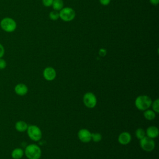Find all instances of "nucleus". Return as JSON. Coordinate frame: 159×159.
<instances>
[{
  "label": "nucleus",
  "instance_id": "nucleus-1",
  "mask_svg": "<svg viewBox=\"0 0 159 159\" xmlns=\"http://www.w3.org/2000/svg\"><path fill=\"white\" fill-rule=\"evenodd\" d=\"M152 100L151 98L147 95H139L135 99V106L136 108L140 111H144L151 107Z\"/></svg>",
  "mask_w": 159,
  "mask_h": 159
},
{
  "label": "nucleus",
  "instance_id": "nucleus-2",
  "mask_svg": "<svg viewBox=\"0 0 159 159\" xmlns=\"http://www.w3.org/2000/svg\"><path fill=\"white\" fill-rule=\"evenodd\" d=\"M24 155L28 159H40L42 155V150L38 145L31 143L25 147Z\"/></svg>",
  "mask_w": 159,
  "mask_h": 159
},
{
  "label": "nucleus",
  "instance_id": "nucleus-3",
  "mask_svg": "<svg viewBox=\"0 0 159 159\" xmlns=\"http://www.w3.org/2000/svg\"><path fill=\"white\" fill-rule=\"evenodd\" d=\"M0 27L4 32L11 33L17 28V24L15 20L11 17H4L0 22Z\"/></svg>",
  "mask_w": 159,
  "mask_h": 159
},
{
  "label": "nucleus",
  "instance_id": "nucleus-4",
  "mask_svg": "<svg viewBox=\"0 0 159 159\" xmlns=\"http://www.w3.org/2000/svg\"><path fill=\"white\" fill-rule=\"evenodd\" d=\"M27 134L29 138L34 142L39 141L42 137V132L41 129L36 125H28L27 129Z\"/></svg>",
  "mask_w": 159,
  "mask_h": 159
},
{
  "label": "nucleus",
  "instance_id": "nucleus-5",
  "mask_svg": "<svg viewBox=\"0 0 159 159\" xmlns=\"http://www.w3.org/2000/svg\"><path fill=\"white\" fill-rule=\"evenodd\" d=\"M76 13L75 10L70 7H63L59 12L60 18L65 22H70L74 19Z\"/></svg>",
  "mask_w": 159,
  "mask_h": 159
},
{
  "label": "nucleus",
  "instance_id": "nucleus-6",
  "mask_svg": "<svg viewBox=\"0 0 159 159\" xmlns=\"http://www.w3.org/2000/svg\"><path fill=\"white\" fill-rule=\"evenodd\" d=\"M97 98L92 92L86 93L83 97V102L84 105L89 109H93L97 104Z\"/></svg>",
  "mask_w": 159,
  "mask_h": 159
},
{
  "label": "nucleus",
  "instance_id": "nucleus-7",
  "mask_svg": "<svg viewBox=\"0 0 159 159\" xmlns=\"http://www.w3.org/2000/svg\"><path fill=\"white\" fill-rule=\"evenodd\" d=\"M140 146L143 151L150 152L154 150L155 147V143L153 139L147 136H145L140 140Z\"/></svg>",
  "mask_w": 159,
  "mask_h": 159
},
{
  "label": "nucleus",
  "instance_id": "nucleus-8",
  "mask_svg": "<svg viewBox=\"0 0 159 159\" xmlns=\"http://www.w3.org/2000/svg\"><path fill=\"white\" fill-rule=\"evenodd\" d=\"M78 137L83 143H88L91 141V132L87 129H81L78 132Z\"/></svg>",
  "mask_w": 159,
  "mask_h": 159
},
{
  "label": "nucleus",
  "instance_id": "nucleus-9",
  "mask_svg": "<svg viewBox=\"0 0 159 159\" xmlns=\"http://www.w3.org/2000/svg\"><path fill=\"white\" fill-rule=\"evenodd\" d=\"M43 76L44 79L47 81H53L55 79L57 76L56 70L53 67L47 66L43 71Z\"/></svg>",
  "mask_w": 159,
  "mask_h": 159
},
{
  "label": "nucleus",
  "instance_id": "nucleus-10",
  "mask_svg": "<svg viewBox=\"0 0 159 159\" xmlns=\"http://www.w3.org/2000/svg\"><path fill=\"white\" fill-rule=\"evenodd\" d=\"M117 140L118 142L121 145H127L132 140L131 134L128 132H122L119 135Z\"/></svg>",
  "mask_w": 159,
  "mask_h": 159
},
{
  "label": "nucleus",
  "instance_id": "nucleus-11",
  "mask_svg": "<svg viewBox=\"0 0 159 159\" xmlns=\"http://www.w3.org/2000/svg\"><path fill=\"white\" fill-rule=\"evenodd\" d=\"M28 91L29 89L27 86L24 83H18L14 87L15 93L20 96H23L27 94Z\"/></svg>",
  "mask_w": 159,
  "mask_h": 159
},
{
  "label": "nucleus",
  "instance_id": "nucleus-12",
  "mask_svg": "<svg viewBox=\"0 0 159 159\" xmlns=\"http://www.w3.org/2000/svg\"><path fill=\"white\" fill-rule=\"evenodd\" d=\"M146 136L154 139L158 136L159 134V130L157 127L155 125H150L145 130Z\"/></svg>",
  "mask_w": 159,
  "mask_h": 159
},
{
  "label": "nucleus",
  "instance_id": "nucleus-13",
  "mask_svg": "<svg viewBox=\"0 0 159 159\" xmlns=\"http://www.w3.org/2000/svg\"><path fill=\"white\" fill-rule=\"evenodd\" d=\"M15 129L19 132H24L27 130L28 124L24 120H18L15 124Z\"/></svg>",
  "mask_w": 159,
  "mask_h": 159
},
{
  "label": "nucleus",
  "instance_id": "nucleus-14",
  "mask_svg": "<svg viewBox=\"0 0 159 159\" xmlns=\"http://www.w3.org/2000/svg\"><path fill=\"white\" fill-rule=\"evenodd\" d=\"M24 155V150L21 148H16L11 152V157L13 159H21Z\"/></svg>",
  "mask_w": 159,
  "mask_h": 159
},
{
  "label": "nucleus",
  "instance_id": "nucleus-15",
  "mask_svg": "<svg viewBox=\"0 0 159 159\" xmlns=\"http://www.w3.org/2000/svg\"><path fill=\"white\" fill-rule=\"evenodd\" d=\"M143 116L145 119H146L148 120H153L156 117V113L152 110L148 109L143 112Z\"/></svg>",
  "mask_w": 159,
  "mask_h": 159
},
{
  "label": "nucleus",
  "instance_id": "nucleus-16",
  "mask_svg": "<svg viewBox=\"0 0 159 159\" xmlns=\"http://www.w3.org/2000/svg\"><path fill=\"white\" fill-rule=\"evenodd\" d=\"M63 0H53L52 3V7L55 11H60L63 7Z\"/></svg>",
  "mask_w": 159,
  "mask_h": 159
},
{
  "label": "nucleus",
  "instance_id": "nucleus-17",
  "mask_svg": "<svg viewBox=\"0 0 159 159\" xmlns=\"http://www.w3.org/2000/svg\"><path fill=\"white\" fill-rule=\"evenodd\" d=\"M135 136H136L137 139H138L139 140L142 139L145 136H146L145 130L142 128L137 129V130H135Z\"/></svg>",
  "mask_w": 159,
  "mask_h": 159
},
{
  "label": "nucleus",
  "instance_id": "nucleus-18",
  "mask_svg": "<svg viewBox=\"0 0 159 159\" xmlns=\"http://www.w3.org/2000/svg\"><path fill=\"white\" fill-rule=\"evenodd\" d=\"M102 135L99 133H91V140L94 142H99L102 140Z\"/></svg>",
  "mask_w": 159,
  "mask_h": 159
},
{
  "label": "nucleus",
  "instance_id": "nucleus-19",
  "mask_svg": "<svg viewBox=\"0 0 159 159\" xmlns=\"http://www.w3.org/2000/svg\"><path fill=\"white\" fill-rule=\"evenodd\" d=\"M151 107L152 108V110L155 113H158L159 112V99H157L154 101H152Z\"/></svg>",
  "mask_w": 159,
  "mask_h": 159
},
{
  "label": "nucleus",
  "instance_id": "nucleus-20",
  "mask_svg": "<svg viewBox=\"0 0 159 159\" xmlns=\"http://www.w3.org/2000/svg\"><path fill=\"white\" fill-rule=\"evenodd\" d=\"M49 17L52 20H57V19H58L60 18L59 12L57 11L53 10L49 13Z\"/></svg>",
  "mask_w": 159,
  "mask_h": 159
},
{
  "label": "nucleus",
  "instance_id": "nucleus-21",
  "mask_svg": "<svg viewBox=\"0 0 159 159\" xmlns=\"http://www.w3.org/2000/svg\"><path fill=\"white\" fill-rule=\"evenodd\" d=\"M7 66L6 61L2 58H0V70H3Z\"/></svg>",
  "mask_w": 159,
  "mask_h": 159
},
{
  "label": "nucleus",
  "instance_id": "nucleus-22",
  "mask_svg": "<svg viewBox=\"0 0 159 159\" xmlns=\"http://www.w3.org/2000/svg\"><path fill=\"white\" fill-rule=\"evenodd\" d=\"M53 0H42V4L45 7L52 6Z\"/></svg>",
  "mask_w": 159,
  "mask_h": 159
},
{
  "label": "nucleus",
  "instance_id": "nucleus-23",
  "mask_svg": "<svg viewBox=\"0 0 159 159\" xmlns=\"http://www.w3.org/2000/svg\"><path fill=\"white\" fill-rule=\"evenodd\" d=\"M107 54V51L105 48H100L99 50V55L101 57H104Z\"/></svg>",
  "mask_w": 159,
  "mask_h": 159
},
{
  "label": "nucleus",
  "instance_id": "nucleus-24",
  "mask_svg": "<svg viewBox=\"0 0 159 159\" xmlns=\"http://www.w3.org/2000/svg\"><path fill=\"white\" fill-rule=\"evenodd\" d=\"M4 53H5L4 48L3 45L1 43H0V58H2V57L4 55Z\"/></svg>",
  "mask_w": 159,
  "mask_h": 159
},
{
  "label": "nucleus",
  "instance_id": "nucleus-25",
  "mask_svg": "<svg viewBox=\"0 0 159 159\" xmlns=\"http://www.w3.org/2000/svg\"><path fill=\"white\" fill-rule=\"evenodd\" d=\"M99 2L103 6H107L111 2V0H99Z\"/></svg>",
  "mask_w": 159,
  "mask_h": 159
},
{
  "label": "nucleus",
  "instance_id": "nucleus-26",
  "mask_svg": "<svg viewBox=\"0 0 159 159\" xmlns=\"http://www.w3.org/2000/svg\"><path fill=\"white\" fill-rule=\"evenodd\" d=\"M149 1L150 3L153 6H157L159 2V0H149Z\"/></svg>",
  "mask_w": 159,
  "mask_h": 159
}]
</instances>
